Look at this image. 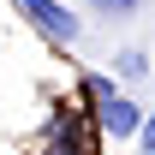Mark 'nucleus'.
<instances>
[{
	"label": "nucleus",
	"mask_w": 155,
	"mask_h": 155,
	"mask_svg": "<svg viewBox=\"0 0 155 155\" xmlns=\"http://www.w3.org/2000/svg\"><path fill=\"white\" fill-rule=\"evenodd\" d=\"M143 143H149V155H155V119H143Z\"/></svg>",
	"instance_id": "4"
},
{
	"label": "nucleus",
	"mask_w": 155,
	"mask_h": 155,
	"mask_svg": "<svg viewBox=\"0 0 155 155\" xmlns=\"http://www.w3.org/2000/svg\"><path fill=\"white\" fill-rule=\"evenodd\" d=\"M90 96H96V119H101V131H114V137H131V131H143L137 107H131L125 96H114V90H107V78H90Z\"/></svg>",
	"instance_id": "1"
},
{
	"label": "nucleus",
	"mask_w": 155,
	"mask_h": 155,
	"mask_svg": "<svg viewBox=\"0 0 155 155\" xmlns=\"http://www.w3.org/2000/svg\"><path fill=\"white\" fill-rule=\"evenodd\" d=\"M90 6H96V12H107V18H131L143 0H90Z\"/></svg>",
	"instance_id": "3"
},
{
	"label": "nucleus",
	"mask_w": 155,
	"mask_h": 155,
	"mask_svg": "<svg viewBox=\"0 0 155 155\" xmlns=\"http://www.w3.org/2000/svg\"><path fill=\"white\" fill-rule=\"evenodd\" d=\"M24 12H30L48 36H60V42H72V36H78V18L60 6V0H24Z\"/></svg>",
	"instance_id": "2"
}]
</instances>
